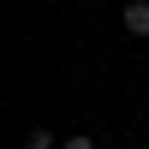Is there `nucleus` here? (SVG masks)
Segmentation results:
<instances>
[{
	"mask_svg": "<svg viewBox=\"0 0 149 149\" xmlns=\"http://www.w3.org/2000/svg\"><path fill=\"white\" fill-rule=\"evenodd\" d=\"M119 18H125V30L137 36V42H149V0H125V12H119Z\"/></svg>",
	"mask_w": 149,
	"mask_h": 149,
	"instance_id": "obj_1",
	"label": "nucleus"
},
{
	"mask_svg": "<svg viewBox=\"0 0 149 149\" xmlns=\"http://www.w3.org/2000/svg\"><path fill=\"white\" fill-rule=\"evenodd\" d=\"M24 149H60V137L42 131V125H30V131H24Z\"/></svg>",
	"mask_w": 149,
	"mask_h": 149,
	"instance_id": "obj_2",
	"label": "nucleus"
},
{
	"mask_svg": "<svg viewBox=\"0 0 149 149\" xmlns=\"http://www.w3.org/2000/svg\"><path fill=\"white\" fill-rule=\"evenodd\" d=\"M131 149H149V143H131Z\"/></svg>",
	"mask_w": 149,
	"mask_h": 149,
	"instance_id": "obj_4",
	"label": "nucleus"
},
{
	"mask_svg": "<svg viewBox=\"0 0 149 149\" xmlns=\"http://www.w3.org/2000/svg\"><path fill=\"white\" fill-rule=\"evenodd\" d=\"M60 149H95V137H60Z\"/></svg>",
	"mask_w": 149,
	"mask_h": 149,
	"instance_id": "obj_3",
	"label": "nucleus"
}]
</instances>
